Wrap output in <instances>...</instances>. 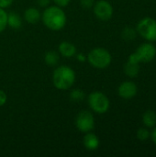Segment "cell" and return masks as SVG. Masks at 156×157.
Returning <instances> with one entry per match:
<instances>
[{"instance_id": "obj_1", "label": "cell", "mask_w": 156, "mask_h": 157, "mask_svg": "<svg viewBox=\"0 0 156 157\" xmlns=\"http://www.w3.org/2000/svg\"><path fill=\"white\" fill-rule=\"evenodd\" d=\"M41 19L48 29L55 31L62 29L67 21L64 11L58 6L47 7L41 15Z\"/></svg>"}, {"instance_id": "obj_2", "label": "cell", "mask_w": 156, "mask_h": 157, "mask_svg": "<svg viewBox=\"0 0 156 157\" xmlns=\"http://www.w3.org/2000/svg\"><path fill=\"white\" fill-rule=\"evenodd\" d=\"M75 81L74 71L66 65H62L56 68L52 75V83L57 89H69Z\"/></svg>"}, {"instance_id": "obj_3", "label": "cell", "mask_w": 156, "mask_h": 157, "mask_svg": "<svg viewBox=\"0 0 156 157\" xmlns=\"http://www.w3.org/2000/svg\"><path fill=\"white\" fill-rule=\"evenodd\" d=\"M89 63L97 69H105L111 63V54L104 48L93 49L87 55Z\"/></svg>"}, {"instance_id": "obj_4", "label": "cell", "mask_w": 156, "mask_h": 157, "mask_svg": "<svg viewBox=\"0 0 156 157\" xmlns=\"http://www.w3.org/2000/svg\"><path fill=\"white\" fill-rule=\"evenodd\" d=\"M88 104L93 111L98 114H104L109 109L110 102L108 98L98 91L92 92L88 97Z\"/></svg>"}, {"instance_id": "obj_5", "label": "cell", "mask_w": 156, "mask_h": 157, "mask_svg": "<svg viewBox=\"0 0 156 157\" xmlns=\"http://www.w3.org/2000/svg\"><path fill=\"white\" fill-rule=\"evenodd\" d=\"M137 32L148 41L156 40V20L152 17H144L137 24Z\"/></svg>"}, {"instance_id": "obj_6", "label": "cell", "mask_w": 156, "mask_h": 157, "mask_svg": "<svg viewBox=\"0 0 156 157\" xmlns=\"http://www.w3.org/2000/svg\"><path fill=\"white\" fill-rule=\"evenodd\" d=\"M75 125L81 132H89L95 128V119L91 112L83 110L78 113L75 119Z\"/></svg>"}, {"instance_id": "obj_7", "label": "cell", "mask_w": 156, "mask_h": 157, "mask_svg": "<svg viewBox=\"0 0 156 157\" xmlns=\"http://www.w3.org/2000/svg\"><path fill=\"white\" fill-rule=\"evenodd\" d=\"M94 14L100 20H109L113 15V6L107 0H99L94 4Z\"/></svg>"}, {"instance_id": "obj_8", "label": "cell", "mask_w": 156, "mask_h": 157, "mask_svg": "<svg viewBox=\"0 0 156 157\" xmlns=\"http://www.w3.org/2000/svg\"><path fill=\"white\" fill-rule=\"evenodd\" d=\"M140 63H150L156 55L155 46L150 42L141 44L135 52Z\"/></svg>"}, {"instance_id": "obj_9", "label": "cell", "mask_w": 156, "mask_h": 157, "mask_svg": "<svg viewBox=\"0 0 156 157\" xmlns=\"http://www.w3.org/2000/svg\"><path fill=\"white\" fill-rule=\"evenodd\" d=\"M138 87L135 83L131 81H125L120 84L118 89L119 96L124 99H131L134 98L137 94Z\"/></svg>"}, {"instance_id": "obj_10", "label": "cell", "mask_w": 156, "mask_h": 157, "mask_svg": "<svg viewBox=\"0 0 156 157\" xmlns=\"http://www.w3.org/2000/svg\"><path fill=\"white\" fill-rule=\"evenodd\" d=\"M83 143H84L85 147L89 151H95L99 146V139H98V137L96 134L91 133L90 132H86V134L84 137Z\"/></svg>"}, {"instance_id": "obj_11", "label": "cell", "mask_w": 156, "mask_h": 157, "mask_svg": "<svg viewBox=\"0 0 156 157\" xmlns=\"http://www.w3.org/2000/svg\"><path fill=\"white\" fill-rule=\"evenodd\" d=\"M59 52L60 53L66 58H71L76 54V48L75 46L68 41H63L59 45Z\"/></svg>"}, {"instance_id": "obj_12", "label": "cell", "mask_w": 156, "mask_h": 157, "mask_svg": "<svg viewBox=\"0 0 156 157\" xmlns=\"http://www.w3.org/2000/svg\"><path fill=\"white\" fill-rule=\"evenodd\" d=\"M24 18L28 23L35 24L41 18V16L40 11L36 7H29L24 13Z\"/></svg>"}, {"instance_id": "obj_13", "label": "cell", "mask_w": 156, "mask_h": 157, "mask_svg": "<svg viewBox=\"0 0 156 157\" xmlns=\"http://www.w3.org/2000/svg\"><path fill=\"white\" fill-rule=\"evenodd\" d=\"M124 72L130 77H136L140 72V63L128 60L127 63L124 66Z\"/></svg>"}, {"instance_id": "obj_14", "label": "cell", "mask_w": 156, "mask_h": 157, "mask_svg": "<svg viewBox=\"0 0 156 157\" xmlns=\"http://www.w3.org/2000/svg\"><path fill=\"white\" fill-rule=\"evenodd\" d=\"M22 24L21 17L15 12L7 14V26L12 29H19Z\"/></svg>"}, {"instance_id": "obj_15", "label": "cell", "mask_w": 156, "mask_h": 157, "mask_svg": "<svg viewBox=\"0 0 156 157\" xmlns=\"http://www.w3.org/2000/svg\"><path fill=\"white\" fill-rule=\"evenodd\" d=\"M143 122L148 128H154L156 125V113L153 110H147L143 115Z\"/></svg>"}, {"instance_id": "obj_16", "label": "cell", "mask_w": 156, "mask_h": 157, "mask_svg": "<svg viewBox=\"0 0 156 157\" xmlns=\"http://www.w3.org/2000/svg\"><path fill=\"white\" fill-rule=\"evenodd\" d=\"M44 60H45V63L48 64V65H51V66H53L55 64L58 63V61H59V54L54 52V51H50L48 52L45 56H44Z\"/></svg>"}, {"instance_id": "obj_17", "label": "cell", "mask_w": 156, "mask_h": 157, "mask_svg": "<svg viewBox=\"0 0 156 157\" xmlns=\"http://www.w3.org/2000/svg\"><path fill=\"white\" fill-rule=\"evenodd\" d=\"M136 30H134L133 29L131 28H125L123 30H122V33H121V36L122 38L125 40H132L135 39L136 37Z\"/></svg>"}, {"instance_id": "obj_18", "label": "cell", "mask_w": 156, "mask_h": 157, "mask_svg": "<svg viewBox=\"0 0 156 157\" xmlns=\"http://www.w3.org/2000/svg\"><path fill=\"white\" fill-rule=\"evenodd\" d=\"M70 98L72 101H74V102H79V101H82L84 100L85 98V94L82 90L80 89H74L71 92L70 94Z\"/></svg>"}, {"instance_id": "obj_19", "label": "cell", "mask_w": 156, "mask_h": 157, "mask_svg": "<svg viewBox=\"0 0 156 157\" xmlns=\"http://www.w3.org/2000/svg\"><path fill=\"white\" fill-rule=\"evenodd\" d=\"M7 27V13L0 7V32Z\"/></svg>"}, {"instance_id": "obj_20", "label": "cell", "mask_w": 156, "mask_h": 157, "mask_svg": "<svg viewBox=\"0 0 156 157\" xmlns=\"http://www.w3.org/2000/svg\"><path fill=\"white\" fill-rule=\"evenodd\" d=\"M151 133L146 128H140L137 131V138L141 141H146L150 137Z\"/></svg>"}, {"instance_id": "obj_21", "label": "cell", "mask_w": 156, "mask_h": 157, "mask_svg": "<svg viewBox=\"0 0 156 157\" xmlns=\"http://www.w3.org/2000/svg\"><path fill=\"white\" fill-rule=\"evenodd\" d=\"M81 6L85 8H90L94 6L95 1L94 0H80Z\"/></svg>"}, {"instance_id": "obj_22", "label": "cell", "mask_w": 156, "mask_h": 157, "mask_svg": "<svg viewBox=\"0 0 156 157\" xmlns=\"http://www.w3.org/2000/svg\"><path fill=\"white\" fill-rule=\"evenodd\" d=\"M14 0H0V7L1 8H6L12 5Z\"/></svg>"}, {"instance_id": "obj_23", "label": "cell", "mask_w": 156, "mask_h": 157, "mask_svg": "<svg viewBox=\"0 0 156 157\" xmlns=\"http://www.w3.org/2000/svg\"><path fill=\"white\" fill-rule=\"evenodd\" d=\"M6 99H7L6 94L3 90H0V107L4 106V105L6 104Z\"/></svg>"}, {"instance_id": "obj_24", "label": "cell", "mask_w": 156, "mask_h": 157, "mask_svg": "<svg viewBox=\"0 0 156 157\" xmlns=\"http://www.w3.org/2000/svg\"><path fill=\"white\" fill-rule=\"evenodd\" d=\"M53 2L60 7H63V6H66L69 3H70V0H53Z\"/></svg>"}, {"instance_id": "obj_25", "label": "cell", "mask_w": 156, "mask_h": 157, "mask_svg": "<svg viewBox=\"0 0 156 157\" xmlns=\"http://www.w3.org/2000/svg\"><path fill=\"white\" fill-rule=\"evenodd\" d=\"M37 1H38V4H39L40 6L45 7V6H47L50 4V1H51V0H37Z\"/></svg>"}, {"instance_id": "obj_26", "label": "cell", "mask_w": 156, "mask_h": 157, "mask_svg": "<svg viewBox=\"0 0 156 157\" xmlns=\"http://www.w3.org/2000/svg\"><path fill=\"white\" fill-rule=\"evenodd\" d=\"M151 137H152V140H153V142L154 143V144L156 145V128L153 131V132L151 133V135H150Z\"/></svg>"}, {"instance_id": "obj_27", "label": "cell", "mask_w": 156, "mask_h": 157, "mask_svg": "<svg viewBox=\"0 0 156 157\" xmlns=\"http://www.w3.org/2000/svg\"><path fill=\"white\" fill-rule=\"evenodd\" d=\"M77 59L81 62H85L86 61V57L84 56V54L80 53V54H77Z\"/></svg>"}]
</instances>
